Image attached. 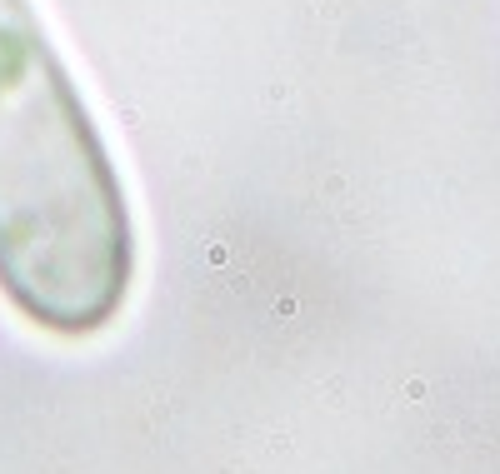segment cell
Instances as JSON below:
<instances>
[{"mask_svg": "<svg viewBox=\"0 0 500 474\" xmlns=\"http://www.w3.org/2000/svg\"><path fill=\"white\" fill-rule=\"evenodd\" d=\"M131 190L35 0H0V295L26 325L90 339L135 290Z\"/></svg>", "mask_w": 500, "mask_h": 474, "instance_id": "cell-1", "label": "cell"}]
</instances>
